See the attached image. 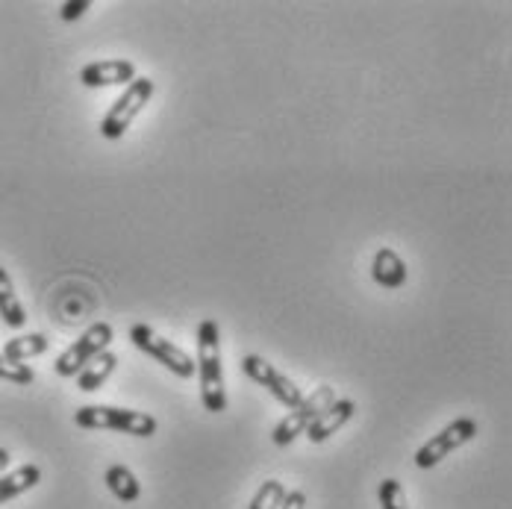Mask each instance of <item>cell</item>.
<instances>
[{
  "label": "cell",
  "instance_id": "2",
  "mask_svg": "<svg viewBox=\"0 0 512 509\" xmlns=\"http://www.w3.org/2000/svg\"><path fill=\"white\" fill-rule=\"evenodd\" d=\"M74 424L83 430H118L136 439H151L156 433V418L148 412L121 407H80L74 412Z\"/></svg>",
  "mask_w": 512,
  "mask_h": 509
},
{
  "label": "cell",
  "instance_id": "5",
  "mask_svg": "<svg viewBox=\"0 0 512 509\" xmlns=\"http://www.w3.org/2000/svg\"><path fill=\"white\" fill-rule=\"evenodd\" d=\"M115 339V330H112V324H106V321H95L68 351H62V357L56 359V365H53V371L59 374V377H77L92 359L103 354V351H109V342Z\"/></svg>",
  "mask_w": 512,
  "mask_h": 509
},
{
  "label": "cell",
  "instance_id": "20",
  "mask_svg": "<svg viewBox=\"0 0 512 509\" xmlns=\"http://www.w3.org/2000/svg\"><path fill=\"white\" fill-rule=\"evenodd\" d=\"M89 9H92V0H68V3L59 6V15H62V21H77V18H83Z\"/></svg>",
  "mask_w": 512,
  "mask_h": 509
},
{
  "label": "cell",
  "instance_id": "17",
  "mask_svg": "<svg viewBox=\"0 0 512 509\" xmlns=\"http://www.w3.org/2000/svg\"><path fill=\"white\" fill-rule=\"evenodd\" d=\"M283 498H286L283 483H280V480H268V483H262V486L256 489L254 501H251V507L248 509H280Z\"/></svg>",
  "mask_w": 512,
  "mask_h": 509
},
{
  "label": "cell",
  "instance_id": "9",
  "mask_svg": "<svg viewBox=\"0 0 512 509\" xmlns=\"http://www.w3.org/2000/svg\"><path fill=\"white\" fill-rule=\"evenodd\" d=\"M136 65L130 59H101L89 62L80 71V83L86 89H103V86H130L136 80Z\"/></svg>",
  "mask_w": 512,
  "mask_h": 509
},
{
  "label": "cell",
  "instance_id": "13",
  "mask_svg": "<svg viewBox=\"0 0 512 509\" xmlns=\"http://www.w3.org/2000/svg\"><path fill=\"white\" fill-rule=\"evenodd\" d=\"M0 318L12 330H21L27 324V309L18 301L15 286H12V277H9V271L3 265H0Z\"/></svg>",
  "mask_w": 512,
  "mask_h": 509
},
{
  "label": "cell",
  "instance_id": "18",
  "mask_svg": "<svg viewBox=\"0 0 512 509\" xmlns=\"http://www.w3.org/2000/svg\"><path fill=\"white\" fill-rule=\"evenodd\" d=\"M380 495V509H410V501H407V492L398 480L386 477L377 489Z\"/></svg>",
  "mask_w": 512,
  "mask_h": 509
},
{
  "label": "cell",
  "instance_id": "8",
  "mask_svg": "<svg viewBox=\"0 0 512 509\" xmlns=\"http://www.w3.org/2000/svg\"><path fill=\"white\" fill-rule=\"evenodd\" d=\"M242 371H245L254 383H259L262 389H268V392L274 395V401H280L286 409H295L304 401L301 389H298L283 371H277L268 359L248 354V357H242Z\"/></svg>",
  "mask_w": 512,
  "mask_h": 509
},
{
  "label": "cell",
  "instance_id": "1",
  "mask_svg": "<svg viewBox=\"0 0 512 509\" xmlns=\"http://www.w3.org/2000/svg\"><path fill=\"white\" fill-rule=\"evenodd\" d=\"M198 380H201V401L206 412H224L227 392H224V371H221V333L212 318L198 324Z\"/></svg>",
  "mask_w": 512,
  "mask_h": 509
},
{
  "label": "cell",
  "instance_id": "6",
  "mask_svg": "<svg viewBox=\"0 0 512 509\" xmlns=\"http://www.w3.org/2000/svg\"><path fill=\"white\" fill-rule=\"evenodd\" d=\"M336 401V392L330 389V386H321V389H315L312 395H307L301 404L295 409H289V415L274 427V433H271V442L277 445V448H289L301 433H307V427L324 412V409L330 407Z\"/></svg>",
  "mask_w": 512,
  "mask_h": 509
},
{
  "label": "cell",
  "instance_id": "12",
  "mask_svg": "<svg viewBox=\"0 0 512 509\" xmlns=\"http://www.w3.org/2000/svg\"><path fill=\"white\" fill-rule=\"evenodd\" d=\"M42 480V468L39 465H21L9 474H0V504L30 492L33 486H39Z\"/></svg>",
  "mask_w": 512,
  "mask_h": 509
},
{
  "label": "cell",
  "instance_id": "3",
  "mask_svg": "<svg viewBox=\"0 0 512 509\" xmlns=\"http://www.w3.org/2000/svg\"><path fill=\"white\" fill-rule=\"evenodd\" d=\"M156 92V83L151 77H136L130 86H127V92L118 98V101L109 106V112L103 115L101 121V136L103 139H109V142H115V139H121L130 127H133V121L139 118V112L151 103Z\"/></svg>",
  "mask_w": 512,
  "mask_h": 509
},
{
  "label": "cell",
  "instance_id": "19",
  "mask_svg": "<svg viewBox=\"0 0 512 509\" xmlns=\"http://www.w3.org/2000/svg\"><path fill=\"white\" fill-rule=\"evenodd\" d=\"M0 380H9L15 386H30L36 380L33 368L24 365V362H9V359L0 354Z\"/></svg>",
  "mask_w": 512,
  "mask_h": 509
},
{
  "label": "cell",
  "instance_id": "15",
  "mask_svg": "<svg viewBox=\"0 0 512 509\" xmlns=\"http://www.w3.org/2000/svg\"><path fill=\"white\" fill-rule=\"evenodd\" d=\"M48 348H51V342L45 333H24V336H15L3 345V357L9 362H27V359L48 354Z\"/></svg>",
  "mask_w": 512,
  "mask_h": 509
},
{
  "label": "cell",
  "instance_id": "11",
  "mask_svg": "<svg viewBox=\"0 0 512 509\" xmlns=\"http://www.w3.org/2000/svg\"><path fill=\"white\" fill-rule=\"evenodd\" d=\"M371 277L383 289H401L407 283L410 271H407V262L401 259V254H395L392 248H380L371 262Z\"/></svg>",
  "mask_w": 512,
  "mask_h": 509
},
{
  "label": "cell",
  "instance_id": "14",
  "mask_svg": "<svg viewBox=\"0 0 512 509\" xmlns=\"http://www.w3.org/2000/svg\"><path fill=\"white\" fill-rule=\"evenodd\" d=\"M115 365H118V357H115L112 351L98 354V357L92 359V362L77 374V389H80V392H98L103 383L112 377Z\"/></svg>",
  "mask_w": 512,
  "mask_h": 509
},
{
  "label": "cell",
  "instance_id": "16",
  "mask_svg": "<svg viewBox=\"0 0 512 509\" xmlns=\"http://www.w3.org/2000/svg\"><path fill=\"white\" fill-rule=\"evenodd\" d=\"M106 489L121 501V504H133L142 495V486L136 480V474L127 465H109L106 468Z\"/></svg>",
  "mask_w": 512,
  "mask_h": 509
},
{
  "label": "cell",
  "instance_id": "21",
  "mask_svg": "<svg viewBox=\"0 0 512 509\" xmlns=\"http://www.w3.org/2000/svg\"><path fill=\"white\" fill-rule=\"evenodd\" d=\"M280 509H307V495L304 492H286V498H283V504Z\"/></svg>",
  "mask_w": 512,
  "mask_h": 509
},
{
  "label": "cell",
  "instance_id": "10",
  "mask_svg": "<svg viewBox=\"0 0 512 509\" xmlns=\"http://www.w3.org/2000/svg\"><path fill=\"white\" fill-rule=\"evenodd\" d=\"M354 412H357V404L351 401V398H336L330 407L324 409L312 424L307 427V439L312 445H321V442H327L333 433H339L351 418H354Z\"/></svg>",
  "mask_w": 512,
  "mask_h": 509
},
{
  "label": "cell",
  "instance_id": "22",
  "mask_svg": "<svg viewBox=\"0 0 512 509\" xmlns=\"http://www.w3.org/2000/svg\"><path fill=\"white\" fill-rule=\"evenodd\" d=\"M9 451H6V448H0V474H3V471H6V468H9Z\"/></svg>",
  "mask_w": 512,
  "mask_h": 509
},
{
  "label": "cell",
  "instance_id": "4",
  "mask_svg": "<svg viewBox=\"0 0 512 509\" xmlns=\"http://www.w3.org/2000/svg\"><path fill=\"white\" fill-rule=\"evenodd\" d=\"M130 342H133L142 354H148L151 359H156L159 365H165L171 374H177V377H183V380H189V377L198 374V365H195L192 354H186L183 348H177L174 342H168L165 336H159L151 324H133V327H130Z\"/></svg>",
  "mask_w": 512,
  "mask_h": 509
},
{
  "label": "cell",
  "instance_id": "7",
  "mask_svg": "<svg viewBox=\"0 0 512 509\" xmlns=\"http://www.w3.org/2000/svg\"><path fill=\"white\" fill-rule=\"evenodd\" d=\"M477 421L474 418H457V421H451L442 433H436L430 442H424L418 451H415V465L418 468H436L442 459L448 457V454H454L457 448H462L465 442H471L474 436H477Z\"/></svg>",
  "mask_w": 512,
  "mask_h": 509
}]
</instances>
